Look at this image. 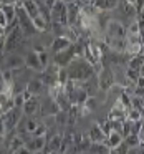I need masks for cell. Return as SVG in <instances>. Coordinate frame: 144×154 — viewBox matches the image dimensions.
I'll list each match as a JSON object with an SVG mask.
<instances>
[{
    "label": "cell",
    "instance_id": "cell-1",
    "mask_svg": "<svg viewBox=\"0 0 144 154\" xmlns=\"http://www.w3.org/2000/svg\"><path fill=\"white\" fill-rule=\"evenodd\" d=\"M65 70H66L68 80L78 81V83H84V81L90 80L93 75H96L94 68L91 66L90 63H86L81 57H76L66 68H65Z\"/></svg>",
    "mask_w": 144,
    "mask_h": 154
},
{
    "label": "cell",
    "instance_id": "cell-2",
    "mask_svg": "<svg viewBox=\"0 0 144 154\" xmlns=\"http://www.w3.org/2000/svg\"><path fill=\"white\" fill-rule=\"evenodd\" d=\"M80 53H81L80 45H71L70 48H66V50H63V51H60V53L55 55L53 57V65H57L58 68H66L75 58L80 57Z\"/></svg>",
    "mask_w": 144,
    "mask_h": 154
},
{
    "label": "cell",
    "instance_id": "cell-3",
    "mask_svg": "<svg viewBox=\"0 0 144 154\" xmlns=\"http://www.w3.org/2000/svg\"><path fill=\"white\" fill-rule=\"evenodd\" d=\"M50 23H60L63 27H68L66 22V5L61 0H55L50 8Z\"/></svg>",
    "mask_w": 144,
    "mask_h": 154
},
{
    "label": "cell",
    "instance_id": "cell-4",
    "mask_svg": "<svg viewBox=\"0 0 144 154\" xmlns=\"http://www.w3.org/2000/svg\"><path fill=\"white\" fill-rule=\"evenodd\" d=\"M96 80H98V88L103 93L109 91L114 86V76L109 66H101V70L96 71Z\"/></svg>",
    "mask_w": 144,
    "mask_h": 154
},
{
    "label": "cell",
    "instance_id": "cell-5",
    "mask_svg": "<svg viewBox=\"0 0 144 154\" xmlns=\"http://www.w3.org/2000/svg\"><path fill=\"white\" fill-rule=\"evenodd\" d=\"M127 35L126 32V25L121 23L119 20H114V18H111L109 23L106 25V28H104V37L108 38H118V40H124Z\"/></svg>",
    "mask_w": 144,
    "mask_h": 154
},
{
    "label": "cell",
    "instance_id": "cell-6",
    "mask_svg": "<svg viewBox=\"0 0 144 154\" xmlns=\"http://www.w3.org/2000/svg\"><path fill=\"white\" fill-rule=\"evenodd\" d=\"M22 116H23V114H22V109H18V108H12L10 111H7L5 114H2V119H4L7 134L17 129L18 123H20V119H22Z\"/></svg>",
    "mask_w": 144,
    "mask_h": 154
},
{
    "label": "cell",
    "instance_id": "cell-7",
    "mask_svg": "<svg viewBox=\"0 0 144 154\" xmlns=\"http://www.w3.org/2000/svg\"><path fill=\"white\" fill-rule=\"evenodd\" d=\"M58 111H60V108L57 106V103H55L48 94H47L45 100H40V111H38V114H40L41 118H47V116L53 118Z\"/></svg>",
    "mask_w": 144,
    "mask_h": 154
},
{
    "label": "cell",
    "instance_id": "cell-8",
    "mask_svg": "<svg viewBox=\"0 0 144 154\" xmlns=\"http://www.w3.org/2000/svg\"><path fill=\"white\" fill-rule=\"evenodd\" d=\"M4 66H5V70L7 71H15V70H22V68L25 66L23 65V58L20 57V55H17V53H10L7 58H4ZM0 61V63H2Z\"/></svg>",
    "mask_w": 144,
    "mask_h": 154
},
{
    "label": "cell",
    "instance_id": "cell-9",
    "mask_svg": "<svg viewBox=\"0 0 144 154\" xmlns=\"http://www.w3.org/2000/svg\"><path fill=\"white\" fill-rule=\"evenodd\" d=\"M38 111H40V98H30L23 103L22 106V114L27 118H32V116H37Z\"/></svg>",
    "mask_w": 144,
    "mask_h": 154
},
{
    "label": "cell",
    "instance_id": "cell-10",
    "mask_svg": "<svg viewBox=\"0 0 144 154\" xmlns=\"http://www.w3.org/2000/svg\"><path fill=\"white\" fill-rule=\"evenodd\" d=\"M45 144H47V139H45V137H32L30 136L23 143V147L30 154H33V152H40V151H43L45 149Z\"/></svg>",
    "mask_w": 144,
    "mask_h": 154
},
{
    "label": "cell",
    "instance_id": "cell-11",
    "mask_svg": "<svg viewBox=\"0 0 144 154\" xmlns=\"http://www.w3.org/2000/svg\"><path fill=\"white\" fill-rule=\"evenodd\" d=\"M43 85H41V81H40V78H32V80H28L27 81V85H25V91H27L28 94H30L32 98H35V96H40V93H41V90H43Z\"/></svg>",
    "mask_w": 144,
    "mask_h": 154
},
{
    "label": "cell",
    "instance_id": "cell-12",
    "mask_svg": "<svg viewBox=\"0 0 144 154\" xmlns=\"http://www.w3.org/2000/svg\"><path fill=\"white\" fill-rule=\"evenodd\" d=\"M118 0H94V2H91V5H93L94 8H96L98 12H111V10H116L118 8Z\"/></svg>",
    "mask_w": 144,
    "mask_h": 154
},
{
    "label": "cell",
    "instance_id": "cell-13",
    "mask_svg": "<svg viewBox=\"0 0 144 154\" xmlns=\"http://www.w3.org/2000/svg\"><path fill=\"white\" fill-rule=\"evenodd\" d=\"M23 65L28 68V70H32V71H43L41 70V66H40V61H38V57H37V53L35 51H28L27 55L23 57Z\"/></svg>",
    "mask_w": 144,
    "mask_h": 154
},
{
    "label": "cell",
    "instance_id": "cell-14",
    "mask_svg": "<svg viewBox=\"0 0 144 154\" xmlns=\"http://www.w3.org/2000/svg\"><path fill=\"white\" fill-rule=\"evenodd\" d=\"M70 47H71V42H70V40H66L65 37L53 38V42L50 43V50L53 51L55 55L60 53V51H63V50H66V48H70Z\"/></svg>",
    "mask_w": 144,
    "mask_h": 154
},
{
    "label": "cell",
    "instance_id": "cell-15",
    "mask_svg": "<svg viewBox=\"0 0 144 154\" xmlns=\"http://www.w3.org/2000/svg\"><path fill=\"white\" fill-rule=\"evenodd\" d=\"M86 136H88V139H90V143H104V141H106V136L103 134V131L100 129L98 124H93V126L90 128Z\"/></svg>",
    "mask_w": 144,
    "mask_h": 154
},
{
    "label": "cell",
    "instance_id": "cell-16",
    "mask_svg": "<svg viewBox=\"0 0 144 154\" xmlns=\"http://www.w3.org/2000/svg\"><path fill=\"white\" fill-rule=\"evenodd\" d=\"M142 63H144V60H142V53H141V55H136V57H129L126 68H131V70H136L139 73H142Z\"/></svg>",
    "mask_w": 144,
    "mask_h": 154
},
{
    "label": "cell",
    "instance_id": "cell-17",
    "mask_svg": "<svg viewBox=\"0 0 144 154\" xmlns=\"http://www.w3.org/2000/svg\"><path fill=\"white\" fill-rule=\"evenodd\" d=\"M86 152L88 154H109V147L104 143H91Z\"/></svg>",
    "mask_w": 144,
    "mask_h": 154
},
{
    "label": "cell",
    "instance_id": "cell-18",
    "mask_svg": "<svg viewBox=\"0 0 144 154\" xmlns=\"http://www.w3.org/2000/svg\"><path fill=\"white\" fill-rule=\"evenodd\" d=\"M118 8H121V12H123L124 15H127L129 18H136L137 17L133 2H119V4H118Z\"/></svg>",
    "mask_w": 144,
    "mask_h": 154
},
{
    "label": "cell",
    "instance_id": "cell-19",
    "mask_svg": "<svg viewBox=\"0 0 144 154\" xmlns=\"http://www.w3.org/2000/svg\"><path fill=\"white\" fill-rule=\"evenodd\" d=\"M119 143H123V136H121L119 133H116V131H111L106 136V141H104V144H106L109 149H113V147L118 146Z\"/></svg>",
    "mask_w": 144,
    "mask_h": 154
},
{
    "label": "cell",
    "instance_id": "cell-20",
    "mask_svg": "<svg viewBox=\"0 0 144 154\" xmlns=\"http://www.w3.org/2000/svg\"><path fill=\"white\" fill-rule=\"evenodd\" d=\"M37 57H38V61H40L41 70H45V68L50 65V55H48V50L47 51H41V53H37Z\"/></svg>",
    "mask_w": 144,
    "mask_h": 154
},
{
    "label": "cell",
    "instance_id": "cell-21",
    "mask_svg": "<svg viewBox=\"0 0 144 154\" xmlns=\"http://www.w3.org/2000/svg\"><path fill=\"white\" fill-rule=\"evenodd\" d=\"M127 151H129V147L126 146V143H119L118 146H114L113 149H109V154H127Z\"/></svg>",
    "mask_w": 144,
    "mask_h": 154
},
{
    "label": "cell",
    "instance_id": "cell-22",
    "mask_svg": "<svg viewBox=\"0 0 144 154\" xmlns=\"http://www.w3.org/2000/svg\"><path fill=\"white\" fill-rule=\"evenodd\" d=\"M47 154H58V152H47Z\"/></svg>",
    "mask_w": 144,
    "mask_h": 154
},
{
    "label": "cell",
    "instance_id": "cell-23",
    "mask_svg": "<svg viewBox=\"0 0 144 154\" xmlns=\"http://www.w3.org/2000/svg\"><path fill=\"white\" fill-rule=\"evenodd\" d=\"M80 154H88V152H80Z\"/></svg>",
    "mask_w": 144,
    "mask_h": 154
}]
</instances>
